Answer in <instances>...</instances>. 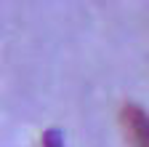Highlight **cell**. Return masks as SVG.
<instances>
[{"instance_id": "obj_1", "label": "cell", "mask_w": 149, "mask_h": 147, "mask_svg": "<svg viewBox=\"0 0 149 147\" xmlns=\"http://www.w3.org/2000/svg\"><path fill=\"white\" fill-rule=\"evenodd\" d=\"M123 126H125L130 147H149V115L139 104H125Z\"/></svg>"}]
</instances>
